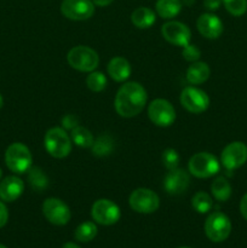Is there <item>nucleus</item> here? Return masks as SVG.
Instances as JSON below:
<instances>
[{"label": "nucleus", "instance_id": "1", "mask_svg": "<svg viewBox=\"0 0 247 248\" xmlns=\"http://www.w3.org/2000/svg\"><path fill=\"white\" fill-rule=\"evenodd\" d=\"M148 94L144 87L136 81L124 84L116 93L115 106L116 113L123 118H133L144 109L147 104Z\"/></svg>", "mask_w": 247, "mask_h": 248}, {"label": "nucleus", "instance_id": "2", "mask_svg": "<svg viewBox=\"0 0 247 248\" xmlns=\"http://www.w3.org/2000/svg\"><path fill=\"white\" fill-rule=\"evenodd\" d=\"M44 145L51 156L63 159L72 152V138L63 127H52L45 133Z\"/></svg>", "mask_w": 247, "mask_h": 248}, {"label": "nucleus", "instance_id": "3", "mask_svg": "<svg viewBox=\"0 0 247 248\" xmlns=\"http://www.w3.org/2000/svg\"><path fill=\"white\" fill-rule=\"evenodd\" d=\"M33 162V156L27 145L23 143H12L5 152V164L7 169L16 174L29 171Z\"/></svg>", "mask_w": 247, "mask_h": 248}, {"label": "nucleus", "instance_id": "4", "mask_svg": "<svg viewBox=\"0 0 247 248\" xmlns=\"http://www.w3.org/2000/svg\"><path fill=\"white\" fill-rule=\"evenodd\" d=\"M67 61L73 69L82 73H91L98 67L99 57L93 48L89 46H75L68 52Z\"/></svg>", "mask_w": 247, "mask_h": 248}, {"label": "nucleus", "instance_id": "5", "mask_svg": "<svg viewBox=\"0 0 247 248\" xmlns=\"http://www.w3.org/2000/svg\"><path fill=\"white\" fill-rule=\"evenodd\" d=\"M220 165L217 157L210 153H196L190 157L188 170L196 178H210L219 172Z\"/></svg>", "mask_w": 247, "mask_h": 248}, {"label": "nucleus", "instance_id": "6", "mask_svg": "<svg viewBox=\"0 0 247 248\" xmlns=\"http://www.w3.org/2000/svg\"><path fill=\"white\" fill-rule=\"evenodd\" d=\"M232 232V222L222 212H213L205 222V234L212 242H223Z\"/></svg>", "mask_w": 247, "mask_h": 248}, {"label": "nucleus", "instance_id": "7", "mask_svg": "<svg viewBox=\"0 0 247 248\" xmlns=\"http://www.w3.org/2000/svg\"><path fill=\"white\" fill-rule=\"evenodd\" d=\"M128 203L135 212L150 215L160 207V199L157 194L150 189L138 188L131 193Z\"/></svg>", "mask_w": 247, "mask_h": 248}, {"label": "nucleus", "instance_id": "8", "mask_svg": "<svg viewBox=\"0 0 247 248\" xmlns=\"http://www.w3.org/2000/svg\"><path fill=\"white\" fill-rule=\"evenodd\" d=\"M91 216L96 223L109 227L118 223L121 217V212L115 202L108 199H99L92 205Z\"/></svg>", "mask_w": 247, "mask_h": 248}, {"label": "nucleus", "instance_id": "9", "mask_svg": "<svg viewBox=\"0 0 247 248\" xmlns=\"http://www.w3.org/2000/svg\"><path fill=\"white\" fill-rule=\"evenodd\" d=\"M148 116L159 127H167L176 120V110L169 101L156 98L148 107Z\"/></svg>", "mask_w": 247, "mask_h": 248}, {"label": "nucleus", "instance_id": "10", "mask_svg": "<svg viewBox=\"0 0 247 248\" xmlns=\"http://www.w3.org/2000/svg\"><path fill=\"white\" fill-rule=\"evenodd\" d=\"M179 101L186 110L194 114L203 113L210 107V97L207 96V93L193 86L185 87L182 91Z\"/></svg>", "mask_w": 247, "mask_h": 248}, {"label": "nucleus", "instance_id": "11", "mask_svg": "<svg viewBox=\"0 0 247 248\" xmlns=\"http://www.w3.org/2000/svg\"><path fill=\"white\" fill-rule=\"evenodd\" d=\"M43 213L51 224L58 225V227L68 224L72 217L67 203L56 198H48L44 201Z\"/></svg>", "mask_w": 247, "mask_h": 248}, {"label": "nucleus", "instance_id": "12", "mask_svg": "<svg viewBox=\"0 0 247 248\" xmlns=\"http://www.w3.org/2000/svg\"><path fill=\"white\" fill-rule=\"evenodd\" d=\"M61 12L72 21H85L93 16L94 4L92 0H63Z\"/></svg>", "mask_w": 247, "mask_h": 248}, {"label": "nucleus", "instance_id": "13", "mask_svg": "<svg viewBox=\"0 0 247 248\" xmlns=\"http://www.w3.org/2000/svg\"><path fill=\"white\" fill-rule=\"evenodd\" d=\"M247 161V145L242 142H232L223 149L220 162L228 171L239 169Z\"/></svg>", "mask_w": 247, "mask_h": 248}, {"label": "nucleus", "instance_id": "14", "mask_svg": "<svg viewBox=\"0 0 247 248\" xmlns=\"http://www.w3.org/2000/svg\"><path fill=\"white\" fill-rule=\"evenodd\" d=\"M162 36L166 39L169 43L173 44L176 46H182L190 44L191 33L188 26L178 21H170L162 26L161 28Z\"/></svg>", "mask_w": 247, "mask_h": 248}, {"label": "nucleus", "instance_id": "15", "mask_svg": "<svg viewBox=\"0 0 247 248\" xmlns=\"http://www.w3.org/2000/svg\"><path fill=\"white\" fill-rule=\"evenodd\" d=\"M190 178L188 172L182 169L169 171L164 181V188L170 195H179L188 189Z\"/></svg>", "mask_w": 247, "mask_h": 248}, {"label": "nucleus", "instance_id": "16", "mask_svg": "<svg viewBox=\"0 0 247 248\" xmlns=\"http://www.w3.org/2000/svg\"><path fill=\"white\" fill-rule=\"evenodd\" d=\"M199 33L206 39H217L223 33V22L216 15L211 12L202 14L196 22Z\"/></svg>", "mask_w": 247, "mask_h": 248}, {"label": "nucleus", "instance_id": "17", "mask_svg": "<svg viewBox=\"0 0 247 248\" xmlns=\"http://www.w3.org/2000/svg\"><path fill=\"white\" fill-rule=\"evenodd\" d=\"M24 191V183L19 177L9 176L0 182V200L14 202Z\"/></svg>", "mask_w": 247, "mask_h": 248}, {"label": "nucleus", "instance_id": "18", "mask_svg": "<svg viewBox=\"0 0 247 248\" xmlns=\"http://www.w3.org/2000/svg\"><path fill=\"white\" fill-rule=\"evenodd\" d=\"M107 69H108V74L110 75L111 79L118 82L126 81L130 78L131 72H132L130 62L124 57L111 58Z\"/></svg>", "mask_w": 247, "mask_h": 248}, {"label": "nucleus", "instance_id": "19", "mask_svg": "<svg viewBox=\"0 0 247 248\" xmlns=\"http://www.w3.org/2000/svg\"><path fill=\"white\" fill-rule=\"evenodd\" d=\"M211 75V69L207 63L196 61L186 70V80L191 85H200L207 81Z\"/></svg>", "mask_w": 247, "mask_h": 248}, {"label": "nucleus", "instance_id": "20", "mask_svg": "<svg viewBox=\"0 0 247 248\" xmlns=\"http://www.w3.org/2000/svg\"><path fill=\"white\" fill-rule=\"evenodd\" d=\"M155 19H156L155 12L149 7H137L131 15V21L139 29L150 28L155 23Z\"/></svg>", "mask_w": 247, "mask_h": 248}, {"label": "nucleus", "instance_id": "21", "mask_svg": "<svg viewBox=\"0 0 247 248\" xmlns=\"http://www.w3.org/2000/svg\"><path fill=\"white\" fill-rule=\"evenodd\" d=\"M157 15L165 19L176 17L182 10L181 0H157L155 5Z\"/></svg>", "mask_w": 247, "mask_h": 248}, {"label": "nucleus", "instance_id": "22", "mask_svg": "<svg viewBox=\"0 0 247 248\" xmlns=\"http://www.w3.org/2000/svg\"><path fill=\"white\" fill-rule=\"evenodd\" d=\"M211 191L215 199L219 202H224L232 196V186L224 177H217L211 184Z\"/></svg>", "mask_w": 247, "mask_h": 248}, {"label": "nucleus", "instance_id": "23", "mask_svg": "<svg viewBox=\"0 0 247 248\" xmlns=\"http://www.w3.org/2000/svg\"><path fill=\"white\" fill-rule=\"evenodd\" d=\"M28 183L34 191L41 193L48 186V178L40 167H31L28 171Z\"/></svg>", "mask_w": 247, "mask_h": 248}, {"label": "nucleus", "instance_id": "24", "mask_svg": "<svg viewBox=\"0 0 247 248\" xmlns=\"http://www.w3.org/2000/svg\"><path fill=\"white\" fill-rule=\"evenodd\" d=\"M70 138H72V142L80 148H91L94 142L92 133L87 128L79 125L73 128L72 133H70Z\"/></svg>", "mask_w": 247, "mask_h": 248}, {"label": "nucleus", "instance_id": "25", "mask_svg": "<svg viewBox=\"0 0 247 248\" xmlns=\"http://www.w3.org/2000/svg\"><path fill=\"white\" fill-rule=\"evenodd\" d=\"M92 154L96 156H108L114 150V140L110 136L102 135L94 140L91 147Z\"/></svg>", "mask_w": 247, "mask_h": 248}, {"label": "nucleus", "instance_id": "26", "mask_svg": "<svg viewBox=\"0 0 247 248\" xmlns=\"http://www.w3.org/2000/svg\"><path fill=\"white\" fill-rule=\"evenodd\" d=\"M97 229L96 224L92 222H84L75 229L74 237L79 242H90L96 237Z\"/></svg>", "mask_w": 247, "mask_h": 248}, {"label": "nucleus", "instance_id": "27", "mask_svg": "<svg viewBox=\"0 0 247 248\" xmlns=\"http://www.w3.org/2000/svg\"><path fill=\"white\" fill-rule=\"evenodd\" d=\"M191 206L198 213H201V215L210 212L213 206L212 198L205 191H198L196 194H194L193 199H191Z\"/></svg>", "mask_w": 247, "mask_h": 248}, {"label": "nucleus", "instance_id": "28", "mask_svg": "<svg viewBox=\"0 0 247 248\" xmlns=\"http://www.w3.org/2000/svg\"><path fill=\"white\" fill-rule=\"evenodd\" d=\"M86 85L91 91L101 92L106 89L107 78L104 77L103 73L93 70V72H91L89 75H87Z\"/></svg>", "mask_w": 247, "mask_h": 248}, {"label": "nucleus", "instance_id": "29", "mask_svg": "<svg viewBox=\"0 0 247 248\" xmlns=\"http://www.w3.org/2000/svg\"><path fill=\"white\" fill-rule=\"evenodd\" d=\"M222 2L232 16H242L247 11V0H222Z\"/></svg>", "mask_w": 247, "mask_h": 248}, {"label": "nucleus", "instance_id": "30", "mask_svg": "<svg viewBox=\"0 0 247 248\" xmlns=\"http://www.w3.org/2000/svg\"><path fill=\"white\" fill-rule=\"evenodd\" d=\"M161 159H162V164H164V166L166 167L169 171L178 169L179 155L178 153H177L174 149H172V148H169V149H166L164 153H162Z\"/></svg>", "mask_w": 247, "mask_h": 248}, {"label": "nucleus", "instance_id": "31", "mask_svg": "<svg viewBox=\"0 0 247 248\" xmlns=\"http://www.w3.org/2000/svg\"><path fill=\"white\" fill-rule=\"evenodd\" d=\"M183 57L184 60L188 61V62H196L199 61L201 56V51L196 47L195 45H191V44H188L183 47Z\"/></svg>", "mask_w": 247, "mask_h": 248}, {"label": "nucleus", "instance_id": "32", "mask_svg": "<svg viewBox=\"0 0 247 248\" xmlns=\"http://www.w3.org/2000/svg\"><path fill=\"white\" fill-rule=\"evenodd\" d=\"M79 124V120L75 115H72V114H68V115L63 116L62 118V127L64 130H70L72 131L73 128H75Z\"/></svg>", "mask_w": 247, "mask_h": 248}, {"label": "nucleus", "instance_id": "33", "mask_svg": "<svg viewBox=\"0 0 247 248\" xmlns=\"http://www.w3.org/2000/svg\"><path fill=\"white\" fill-rule=\"evenodd\" d=\"M7 220H9V211L5 203L0 201V229L6 225Z\"/></svg>", "mask_w": 247, "mask_h": 248}, {"label": "nucleus", "instance_id": "34", "mask_svg": "<svg viewBox=\"0 0 247 248\" xmlns=\"http://www.w3.org/2000/svg\"><path fill=\"white\" fill-rule=\"evenodd\" d=\"M220 4H222V0H205L203 1V6L208 11H216V10H218Z\"/></svg>", "mask_w": 247, "mask_h": 248}, {"label": "nucleus", "instance_id": "35", "mask_svg": "<svg viewBox=\"0 0 247 248\" xmlns=\"http://www.w3.org/2000/svg\"><path fill=\"white\" fill-rule=\"evenodd\" d=\"M240 212H241L242 217L247 220V193L242 196L241 201H240Z\"/></svg>", "mask_w": 247, "mask_h": 248}, {"label": "nucleus", "instance_id": "36", "mask_svg": "<svg viewBox=\"0 0 247 248\" xmlns=\"http://www.w3.org/2000/svg\"><path fill=\"white\" fill-rule=\"evenodd\" d=\"M114 0H92V2H93L94 5H97V6H108V5H110L111 2H113Z\"/></svg>", "mask_w": 247, "mask_h": 248}, {"label": "nucleus", "instance_id": "37", "mask_svg": "<svg viewBox=\"0 0 247 248\" xmlns=\"http://www.w3.org/2000/svg\"><path fill=\"white\" fill-rule=\"evenodd\" d=\"M62 248H81V247H79L77 245H75L74 242H67V244L63 245Z\"/></svg>", "mask_w": 247, "mask_h": 248}, {"label": "nucleus", "instance_id": "38", "mask_svg": "<svg viewBox=\"0 0 247 248\" xmlns=\"http://www.w3.org/2000/svg\"><path fill=\"white\" fill-rule=\"evenodd\" d=\"M194 1H195V0H183V2H185L186 5H191V4H194Z\"/></svg>", "mask_w": 247, "mask_h": 248}, {"label": "nucleus", "instance_id": "39", "mask_svg": "<svg viewBox=\"0 0 247 248\" xmlns=\"http://www.w3.org/2000/svg\"><path fill=\"white\" fill-rule=\"evenodd\" d=\"M2 106H4V98H2V96L0 94V109L2 108Z\"/></svg>", "mask_w": 247, "mask_h": 248}, {"label": "nucleus", "instance_id": "40", "mask_svg": "<svg viewBox=\"0 0 247 248\" xmlns=\"http://www.w3.org/2000/svg\"><path fill=\"white\" fill-rule=\"evenodd\" d=\"M1 177H2V171H1V169H0V179H1Z\"/></svg>", "mask_w": 247, "mask_h": 248}, {"label": "nucleus", "instance_id": "41", "mask_svg": "<svg viewBox=\"0 0 247 248\" xmlns=\"http://www.w3.org/2000/svg\"><path fill=\"white\" fill-rule=\"evenodd\" d=\"M0 248H7V247H6V246H4V245L0 244Z\"/></svg>", "mask_w": 247, "mask_h": 248}, {"label": "nucleus", "instance_id": "42", "mask_svg": "<svg viewBox=\"0 0 247 248\" xmlns=\"http://www.w3.org/2000/svg\"><path fill=\"white\" fill-rule=\"evenodd\" d=\"M179 248H190V247H179Z\"/></svg>", "mask_w": 247, "mask_h": 248}]
</instances>
